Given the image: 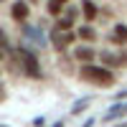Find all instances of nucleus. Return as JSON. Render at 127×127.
<instances>
[{"label": "nucleus", "instance_id": "obj_1", "mask_svg": "<svg viewBox=\"0 0 127 127\" xmlns=\"http://www.w3.org/2000/svg\"><path fill=\"white\" fill-rule=\"evenodd\" d=\"M79 74H81V79L97 84V87H109V84H114L112 71H109L107 66H99V64H84Z\"/></svg>", "mask_w": 127, "mask_h": 127}, {"label": "nucleus", "instance_id": "obj_2", "mask_svg": "<svg viewBox=\"0 0 127 127\" xmlns=\"http://www.w3.org/2000/svg\"><path fill=\"white\" fill-rule=\"evenodd\" d=\"M15 56L20 59V66H23V71L28 74L31 79H41V64H38L36 54H33L28 46H20V48L15 51Z\"/></svg>", "mask_w": 127, "mask_h": 127}, {"label": "nucleus", "instance_id": "obj_3", "mask_svg": "<svg viewBox=\"0 0 127 127\" xmlns=\"http://www.w3.org/2000/svg\"><path fill=\"white\" fill-rule=\"evenodd\" d=\"M23 38H26V43H31V46H41L43 48L46 46V33L41 31L38 26H23Z\"/></svg>", "mask_w": 127, "mask_h": 127}, {"label": "nucleus", "instance_id": "obj_4", "mask_svg": "<svg viewBox=\"0 0 127 127\" xmlns=\"http://www.w3.org/2000/svg\"><path fill=\"white\" fill-rule=\"evenodd\" d=\"M48 38H51V43H54L59 51H64V48L74 41V33H71V31H59V28H56V31H51Z\"/></svg>", "mask_w": 127, "mask_h": 127}, {"label": "nucleus", "instance_id": "obj_5", "mask_svg": "<svg viewBox=\"0 0 127 127\" xmlns=\"http://www.w3.org/2000/svg\"><path fill=\"white\" fill-rule=\"evenodd\" d=\"M28 13H31V8H28V3H26V0H15V3L10 5V18H13V20H18V23H26Z\"/></svg>", "mask_w": 127, "mask_h": 127}, {"label": "nucleus", "instance_id": "obj_6", "mask_svg": "<svg viewBox=\"0 0 127 127\" xmlns=\"http://www.w3.org/2000/svg\"><path fill=\"white\" fill-rule=\"evenodd\" d=\"M109 41H112V43H117V46H125V43H127V26L117 23V26L112 28V33H109Z\"/></svg>", "mask_w": 127, "mask_h": 127}, {"label": "nucleus", "instance_id": "obj_7", "mask_svg": "<svg viewBox=\"0 0 127 127\" xmlns=\"http://www.w3.org/2000/svg\"><path fill=\"white\" fill-rule=\"evenodd\" d=\"M122 114H127V102H117L114 107H109L107 112H104V122H112V120L122 117Z\"/></svg>", "mask_w": 127, "mask_h": 127}, {"label": "nucleus", "instance_id": "obj_8", "mask_svg": "<svg viewBox=\"0 0 127 127\" xmlns=\"http://www.w3.org/2000/svg\"><path fill=\"white\" fill-rule=\"evenodd\" d=\"M74 56H76L81 64H92V59H94V48H89V46H79L76 51H74Z\"/></svg>", "mask_w": 127, "mask_h": 127}, {"label": "nucleus", "instance_id": "obj_9", "mask_svg": "<svg viewBox=\"0 0 127 127\" xmlns=\"http://www.w3.org/2000/svg\"><path fill=\"white\" fill-rule=\"evenodd\" d=\"M81 13H84L87 20H94V18H97V5H94L92 0H84V3H81Z\"/></svg>", "mask_w": 127, "mask_h": 127}, {"label": "nucleus", "instance_id": "obj_10", "mask_svg": "<svg viewBox=\"0 0 127 127\" xmlns=\"http://www.w3.org/2000/svg\"><path fill=\"white\" fill-rule=\"evenodd\" d=\"M46 10H48L51 15H59L61 10H64V3H61V0H48V5H46Z\"/></svg>", "mask_w": 127, "mask_h": 127}, {"label": "nucleus", "instance_id": "obj_11", "mask_svg": "<svg viewBox=\"0 0 127 127\" xmlns=\"http://www.w3.org/2000/svg\"><path fill=\"white\" fill-rule=\"evenodd\" d=\"M94 36H97V33H94L92 26H81V28H79V38H84V41H94Z\"/></svg>", "mask_w": 127, "mask_h": 127}, {"label": "nucleus", "instance_id": "obj_12", "mask_svg": "<svg viewBox=\"0 0 127 127\" xmlns=\"http://www.w3.org/2000/svg\"><path fill=\"white\" fill-rule=\"evenodd\" d=\"M87 107H89V97H84V99H79V102L71 107V114H79V112H84Z\"/></svg>", "mask_w": 127, "mask_h": 127}, {"label": "nucleus", "instance_id": "obj_13", "mask_svg": "<svg viewBox=\"0 0 127 127\" xmlns=\"http://www.w3.org/2000/svg\"><path fill=\"white\" fill-rule=\"evenodd\" d=\"M71 26H74V18H59L56 20V28L59 31H71Z\"/></svg>", "mask_w": 127, "mask_h": 127}, {"label": "nucleus", "instance_id": "obj_14", "mask_svg": "<svg viewBox=\"0 0 127 127\" xmlns=\"http://www.w3.org/2000/svg\"><path fill=\"white\" fill-rule=\"evenodd\" d=\"M43 122H46L43 117H38V120H33V127H43Z\"/></svg>", "mask_w": 127, "mask_h": 127}, {"label": "nucleus", "instance_id": "obj_15", "mask_svg": "<svg viewBox=\"0 0 127 127\" xmlns=\"http://www.w3.org/2000/svg\"><path fill=\"white\" fill-rule=\"evenodd\" d=\"M5 99V89H3V81H0V102Z\"/></svg>", "mask_w": 127, "mask_h": 127}, {"label": "nucleus", "instance_id": "obj_16", "mask_svg": "<svg viewBox=\"0 0 127 127\" xmlns=\"http://www.w3.org/2000/svg\"><path fill=\"white\" fill-rule=\"evenodd\" d=\"M92 125H94V120H87V122H84L81 127H92Z\"/></svg>", "mask_w": 127, "mask_h": 127}, {"label": "nucleus", "instance_id": "obj_17", "mask_svg": "<svg viewBox=\"0 0 127 127\" xmlns=\"http://www.w3.org/2000/svg\"><path fill=\"white\" fill-rule=\"evenodd\" d=\"M3 56H5V48H0V61H3Z\"/></svg>", "mask_w": 127, "mask_h": 127}, {"label": "nucleus", "instance_id": "obj_18", "mask_svg": "<svg viewBox=\"0 0 127 127\" xmlns=\"http://www.w3.org/2000/svg\"><path fill=\"white\" fill-rule=\"evenodd\" d=\"M54 127H64V122H56V125H54Z\"/></svg>", "mask_w": 127, "mask_h": 127}, {"label": "nucleus", "instance_id": "obj_19", "mask_svg": "<svg viewBox=\"0 0 127 127\" xmlns=\"http://www.w3.org/2000/svg\"><path fill=\"white\" fill-rule=\"evenodd\" d=\"M61 3H66V0H61Z\"/></svg>", "mask_w": 127, "mask_h": 127}, {"label": "nucleus", "instance_id": "obj_20", "mask_svg": "<svg viewBox=\"0 0 127 127\" xmlns=\"http://www.w3.org/2000/svg\"><path fill=\"white\" fill-rule=\"evenodd\" d=\"M3 127H5V125H3Z\"/></svg>", "mask_w": 127, "mask_h": 127}]
</instances>
